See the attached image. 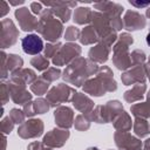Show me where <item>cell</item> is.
<instances>
[{
  "label": "cell",
  "instance_id": "21",
  "mask_svg": "<svg viewBox=\"0 0 150 150\" xmlns=\"http://www.w3.org/2000/svg\"><path fill=\"white\" fill-rule=\"evenodd\" d=\"M95 8L103 12V14H105L109 18V20L120 18L122 11L124 9L122 6H120L117 4H112V2H97V4H95Z\"/></svg>",
  "mask_w": 150,
  "mask_h": 150
},
{
  "label": "cell",
  "instance_id": "50",
  "mask_svg": "<svg viewBox=\"0 0 150 150\" xmlns=\"http://www.w3.org/2000/svg\"><path fill=\"white\" fill-rule=\"evenodd\" d=\"M149 62H150V59H149Z\"/></svg>",
  "mask_w": 150,
  "mask_h": 150
},
{
  "label": "cell",
  "instance_id": "34",
  "mask_svg": "<svg viewBox=\"0 0 150 150\" xmlns=\"http://www.w3.org/2000/svg\"><path fill=\"white\" fill-rule=\"evenodd\" d=\"M130 56H131V63L135 64V66H139V64H142L143 61L145 60V54H144L142 50H139V49L134 50V52L131 53Z\"/></svg>",
  "mask_w": 150,
  "mask_h": 150
},
{
  "label": "cell",
  "instance_id": "38",
  "mask_svg": "<svg viewBox=\"0 0 150 150\" xmlns=\"http://www.w3.org/2000/svg\"><path fill=\"white\" fill-rule=\"evenodd\" d=\"M13 127H14V122L11 120L9 116L2 118V121H1V130H2L4 135L5 134H9L13 130Z\"/></svg>",
  "mask_w": 150,
  "mask_h": 150
},
{
  "label": "cell",
  "instance_id": "30",
  "mask_svg": "<svg viewBox=\"0 0 150 150\" xmlns=\"http://www.w3.org/2000/svg\"><path fill=\"white\" fill-rule=\"evenodd\" d=\"M30 64L34 66L38 70H45V69H48V66H49V61L46 56H42V55H38L35 57H33L30 60Z\"/></svg>",
  "mask_w": 150,
  "mask_h": 150
},
{
  "label": "cell",
  "instance_id": "15",
  "mask_svg": "<svg viewBox=\"0 0 150 150\" xmlns=\"http://www.w3.org/2000/svg\"><path fill=\"white\" fill-rule=\"evenodd\" d=\"M23 61L20 56L15 55V54H11V55H6L4 52H2V73H1V77L2 80H5L7 77V71L11 74L18 71L21 69V66H22Z\"/></svg>",
  "mask_w": 150,
  "mask_h": 150
},
{
  "label": "cell",
  "instance_id": "7",
  "mask_svg": "<svg viewBox=\"0 0 150 150\" xmlns=\"http://www.w3.org/2000/svg\"><path fill=\"white\" fill-rule=\"evenodd\" d=\"M81 54L80 46L75 43H66L64 46H61L56 55L53 57V63L55 66H62L64 63H68L70 61H74L79 55Z\"/></svg>",
  "mask_w": 150,
  "mask_h": 150
},
{
  "label": "cell",
  "instance_id": "12",
  "mask_svg": "<svg viewBox=\"0 0 150 150\" xmlns=\"http://www.w3.org/2000/svg\"><path fill=\"white\" fill-rule=\"evenodd\" d=\"M22 50L28 55H38L43 49L42 39L38 34H28L21 40Z\"/></svg>",
  "mask_w": 150,
  "mask_h": 150
},
{
  "label": "cell",
  "instance_id": "28",
  "mask_svg": "<svg viewBox=\"0 0 150 150\" xmlns=\"http://www.w3.org/2000/svg\"><path fill=\"white\" fill-rule=\"evenodd\" d=\"M130 110L136 117H141V118L150 117V103H148V102L134 104V105H131Z\"/></svg>",
  "mask_w": 150,
  "mask_h": 150
},
{
  "label": "cell",
  "instance_id": "24",
  "mask_svg": "<svg viewBox=\"0 0 150 150\" xmlns=\"http://www.w3.org/2000/svg\"><path fill=\"white\" fill-rule=\"evenodd\" d=\"M112 122H114V127L116 128L117 131H129L132 125L130 116L124 111H122Z\"/></svg>",
  "mask_w": 150,
  "mask_h": 150
},
{
  "label": "cell",
  "instance_id": "3",
  "mask_svg": "<svg viewBox=\"0 0 150 150\" xmlns=\"http://www.w3.org/2000/svg\"><path fill=\"white\" fill-rule=\"evenodd\" d=\"M62 22L54 16L50 9H43L40 14V20L38 25V32L48 41L55 42L62 34Z\"/></svg>",
  "mask_w": 150,
  "mask_h": 150
},
{
  "label": "cell",
  "instance_id": "29",
  "mask_svg": "<svg viewBox=\"0 0 150 150\" xmlns=\"http://www.w3.org/2000/svg\"><path fill=\"white\" fill-rule=\"evenodd\" d=\"M48 87H49V83H48L46 80H43V79L41 77V79L34 81V82L30 84V90H32L34 94H36V95L40 96V95H43V94L47 91Z\"/></svg>",
  "mask_w": 150,
  "mask_h": 150
},
{
  "label": "cell",
  "instance_id": "10",
  "mask_svg": "<svg viewBox=\"0 0 150 150\" xmlns=\"http://www.w3.org/2000/svg\"><path fill=\"white\" fill-rule=\"evenodd\" d=\"M43 123L41 120H28L20 124L18 129V135L21 138H34L42 134Z\"/></svg>",
  "mask_w": 150,
  "mask_h": 150
},
{
  "label": "cell",
  "instance_id": "16",
  "mask_svg": "<svg viewBox=\"0 0 150 150\" xmlns=\"http://www.w3.org/2000/svg\"><path fill=\"white\" fill-rule=\"evenodd\" d=\"M146 21L144 16L135 11H128L123 18V26L128 30H138L144 28Z\"/></svg>",
  "mask_w": 150,
  "mask_h": 150
},
{
  "label": "cell",
  "instance_id": "5",
  "mask_svg": "<svg viewBox=\"0 0 150 150\" xmlns=\"http://www.w3.org/2000/svg\"><path fill=\"white\" fill-rule=\"evenodd\" d=\"M123 111L122 104L118 101H109L105 105H98L90 114V120L97 123H108L114 121Z\"/></svg>",
  "mask_w": 150,
  "mask_h": 150
},
{
  "label": "cell",
  "instance_id": "41",
  "mask_svg": "<svg viewBox=\"0 0 150 150\" xmlns=\"http://www.w3.org/2000/svg\"><path fill=\"white\" fill-rule=\"evenodd\" d=\"M23 112L26 114V116H33L35 115V109H34V104L33 102H28L23 105Z\"/></svg>",
  "mask_w": 150,
  "mask_h": 150
},
{
  "label": "cell",
  "instance_id": "11",
  "mask_svg": "<svg viewBox=\"0 0 150 150\" xmlns=\"http://www.w3.org/2000/svg\"><path fill=\"white\" fill-rule=\"evenodd\" d=\"M15 18L19 21V25L21 27L22 30L25 32H30L34 29H38V25H39V20L30 14V12L28 11V8L22 7L15 11Z\"/></svg>",
  "mask_w": 150,
  "mask_h": 150
},
{
  "label": "cell",
  "instance_id": "48",
  "mask_svg": "<svg viewBox=\"0 0 150 150\" xmlns=\"http://www.w3.org/2000/svg\"><path fill=\"white\" fill-rule=\"evenodd\" d=\"M148 103H150V91H149V94H148Z\"/></svg>",
  "mask_w": 150,
  "mask_h": 150
},
{
  "label": "cell",
  "instance_id": "42",
  "mask_svg": "<svg viewBox=\"0 0 150 150\" xmlns=\"http://www.w3.org/2000/svg\"><path fill=\"white\" fill-rule=\"evenodd\" d=\"M30 9L34 14H41L42 13V4L41 2H32L30 4Z\"/></svg>",
  "mask_w": 150,
  "mask_h": 150
},
{
  "label": "cell",
  "instance_id": "14",
  "mask_svg": "<svg viewBox=\"0 0 150 150\" xmlns=\"http://www.w3.org/2000/svg\"><path fill=\"white\" fill-rule=\"evenodd\" d=\"M68 137H69V131L68 130H66V129H53L43 137V143L49 148H60L66 143Z\"/></svg>",
  "mask_w": 150,
  "mask_h": 150
},
{
  "label": "cell",
  "instance_id": "32",
  "mask_svg": "<svg viewBox=\"0 0 150 150\" xmlns=\"http://www.w3.org/2000/svg\"><path fill=\"white\" fill-rule=\"evenodd\" d=\"M60 74H61V71H60L57 68H48V69L43 73L42 79H43V80H46L47 82H52V81H54V80L59 79Z\"/></svg>",
  "mask_w": 150,
  "mask_h": 150
},
{
  "label": "cell",
  "instance_id": "31",
  "mask_svg": "<svg viewBox=\"0 0 150 150\" xmlns=\"http://www.w3.org/2000/svg\"><path fill=\"white\" fill-rule=\"evenodd\" d=\"M34 104V109H35V112L36 114H43L46 112L48 109H49V102L47 100H43V98H39L36 100L35 102H33Z\"/></svg>",
  "mask_w": 150,
  "mask_h": 150
},
{
  "label": "cell",
  "instance_id": "39",
  "mask_svg": "<svg viewBox=\"0 0 150 150\" xmlns=\"http://www.w3.org/2000/svg\"><path fill=\"white\" fill-rule=\"evenodd\" d=\"M28 150H52V148L47 146L43 142L40 143V142H33L28 145Z\"/></svg>",
  "mask_w": 150,
  "mask_h": 150
},
{
  "label": "cell",
  "instance_id": "4",
  "mask_svg": "<svg viewBox=\"0 0 150 150\" xmlns=\"http://www.w3.org/2000/svg\"><path fill=\"white\" fill-rule=\"evenodd\" d=\"M134 42L132 38L124 33L120 36L118 42L114 46V56H112V61L115 63V66L118 69H128L129 67L132 66L131 63V56L128 53V47Z\"/></svg>",
  "mask_w": 150,
  "mask_h": 150
},
{
  "label": "cell",
  "instance_id": "1",
  "mask_svg": "<svg viewBox=\"0 0 150 150\" xmlns=\"http://www.w3.org/2000/svg\"><path fill=\"white\" fill-rule=\"evenodd\" d=\"M98 70L96 63H94L90 60L83 59V57H77L63 71V79L76 86L80 87L84 84L89 77Z\"/></svg>",
  "mask_w": 150,
  "mask_h": 150
},
{
  "label": "cell",
  "instance_id": "40",
  "mask_svg": "<svg viewBox=\"0 0 150 150\" xmlns=\"http://www.w3.org/2000/svg\"><path fill=\"white\" fill-rule=\"evenodd\" d=\"M1 98H2V104H6V102L9 100V90H8V86L6 83H2L1 86Z\"/></svg>",
  "mask_w": 150,
  "mask_h": 150
},
{
  "label": "cell",
  "instance_id": "35",
  "mask_svg": "<svg viewBox=\"0 0 150 150\" xmlns=\"http://www.w3.org/2000/svg\"><path fill=\"white\" fill-rule=\"evenodd\" d=\"M75 128L79 130H87L89 128V120L84 115H79L75 118Z\"/></svg>",
  "mask_w": 150,
  "mask_h": 150
},
{
  "label": "cell",
  "instance_id": "9",
  "mask_svg": "<svg viewBox=\"0 0 150 150\" xmlns=\"http://www.w3.org/2000/svg\"><path fill=\"white\" fill-rule=\"evenodd\" d=\"M19 30L14 26L13 21L9 19H4L1 21V47L7 48L16 42Z\"/></svg>",
  "mask_w": 150,
  "mask_h": 150
},
{
  "label": "cell",
  "instance_id": "43",
  "mask_svg": "<svg viewBox=\"0 0 150 150\" xmlns=\"http://www.w3.org/2000/svg\"><path fill=\"white\" fill-rule=\"evenodd\" d=\"M130 2V5H132V6H135L136 8H142V7H146V6H149L150 5V1H145V2H137V1H129Z\"/></svg>",
  "mask_w": 150,
  "mask_h": 150
},
{
  "label": "cell",
  "instance_id": "49",
  "mask_svg": "<svg viewBox=\"0 0 150 150\" xmlns=\"http://www.w3.org/2000/svg\"><path fill=\"white\" fill-rule=\"evenodd\" d=\"M88 150H98V149H97V148H89Z\"/></svg>",
  "mask_w": 150,
  "mask_h": 150
},
{
  "label": "cell",
  "instance_id": "27",
  "mask_svg": "<svg viewBox=\"0 0 150 150\" xmlns=\"http://www.w3.org/2000/svg\"><path fill=\"white\" fill-rule=\"evenodd\" d=\"M134 131L137 136L139 137H145L150 132V124L141 117H136L135 123H134Z\"/></svg>",
  "mask_w": 150,
  "mask_h": 150
},
{
  "label": "cell",
  "instance_id": "13",
  "mask_svg": "<svg viewBox=\"0 0 150 150\" xmlns=\"http://www.w3.org/2000/svg\"><path fill=\"white\" fill-rule=\"evenodd\" d=\"M8 90H9V95L13 100L14 103L16 104H26L30 101L32 98V94H29L26 89V86L23 84H19L15 83L13 81L8 82Z\"/></svg>",
  "mask_w": 150,
  "mask_h": 150
},
{
  "label": "cell",
  "instance_id": "18",
  "mask_svg": "<svg viewBox=\"0 0 150 150\" xmlns=\"http://www.w3.org/2000/svg\"><path fill=\"white\" fill-rule=\"evenodd\" d=\"M56 124L62 129H68L73 125L74 112L68 107H59L54 112Z\"/></svg>",
  "mask_w": 150,
  "mask_h": 150
},
{
  "label": "cell",
  "instance_id": "47",
  "mask_svg": "<svg viewBox=\"0 0 150 150\" xmlns=\"http://www.w3.org/2000/svg\"><path fill=\"white\" fill-rule=\"evenodd\" d=\"M146 16H148V18H150V8L146 11Z\"/></svg>",
  "mask_w": 150,
  "mask_h": 150
},
{
  "label": "cell",
  "instance_id": "8",
  "mask_svg": "<svg viewBox=\"0 0 150 150\" xmlns=\"http://www.w3.org/2000/svg\"><path fill=\"white\" fill-rule=\"evenodd\" d=\"M115 143L120 150H142V142L128 131H117L115 134Z\"/></svg>",
  "mask_w": 150,
  "mask_h": 150
},
{
  "label": "cell",
  "instance_id": "37",
  "mask_svg": "<svg viewBox=\"0 0 150 150\" xmlns=\"http://www.w3.org/2000/svg\"><path fill=\"white\" fill-rule=\"evenodd\" d=\"M61 48V45L60 43H49L47 45V47L45 48V56L48 59V57H54L56 55V53L59 52V49Z\"/></svg>",
  "mask_w": 150,
  "mask_h": 150
},
{
  "label": "cell",
  "instance_id": "6",
  "mask_svg": "<svg viewBox=\"0 0 150 150\" xmlns=\"http://www.w3.org/2000/svg\"><path fill=\"white\" fill-rule=\"evenodd\" d=\"M74 90L64 84V83H60L55 87H53L49 93L47 94V101L49 102L50 105H59L63 102H67L71 98V95H74Z\"/></svg>",
  "mask_w": 150,
  "mask_h": 150
},
{
  "label": "cell",
  "instance_id": "20",
  "mask_svg": "<svg viewBox=\"0 0 150 150\" xmlns=\"http://www.w3.org/2000/svg\"><path fill=\"white\" fill-rule=\"evenodd\" d=\"M73 102L77 110H80L82 114H90L94 108V103L90 98H88L82 93H75L73 95Z\"/></svg>",
  "mask_w": 150,
  "mask_h": 150
},
{
  "label": "cell",
  "instance_id": "26",
  "mask_svg": "<svg viewBox=\"0 0 150 150\" xmlns=\"http://www.w3.org/2000/svg\"><path fill=\"white\" fill-rule=\"evenodd\" d=\"M80 41H81V43H83V45H90V43H94V42L100 41V38H98V35H97L95 28H94L93 26H88V27H86V28L81 32Z\"/></svg>",
  "mask_w": 150,
  "mask_h": 150
},
{
  "label": "cell",
  "instance_id": "33",
  "mask_svg": "<svg viewBox=\"0 0 150 150\" xmlns=\"http://www.w3.org/2000/svg\"><path fill=\"white\" fill-rule=\"evenodd\" d=\"M8 116L11 117V120H12L14 123H18V124H22V123H23V120H25V116H26V114H25L23 111L19 110V109H12Z\"/></svg>",
  "mask_w": 150,
  "mask_h": 150
},
{
  "label": "cell",
  "instance_id": "23",
  "mask_svg": "<svg viewBox=\"0 0 150 150\" xmlns=\"http://www.w3.org/2000/svg\"><path fill=\"white\" fill-rule=\"evenodd\" d=\"M146 87L144 83H138L136 84L132 89L125 91L124 94V100L129 103H134L135 101H139L143 98V95H144V91H145Z\"/></svg>",
  "mask_w": 150,
  "mask_h": 150
},
{
  "label": "cell",
  "instance_id": "36",
  "mask_svg": "<svg viewBox=\"0 0 150 150\" xmlns=\"http://www.w3.org/2000/svg\"><path fill=\"white\" fill-rule=\"evenodd\" d=\"M80 30L77 27H74V26H70L67 28L66 33H64V39L66 40H69V41H73V40H76V39H80Z\"/></svg>",
  "mask_w": 150,
  "mask_h": 150
},
{
  "label": "cell",
  "instance_id": "22",
  "mask_svg": "<svg viewBox=\"0 0 150 150\" xmlns=\"http://www.w3.org/2000/svg\"><path fill=\"white\" fill-rule=\"evenodd\" d=\"M11 81L19 83V84H30L34 81H36V76L35 73L30 69H20L13 74H11Z\"/></svg>",
  "mask_w": 150,
  "mask_h": 150
},
{
  "label": "cell",
  "instance_id": "25",
  "mask_svg": "<svg viewBox=\"0 0 150 150\" xmlns=\"http://www.w3.org/2000/svg\"><path fill=\"white\" fill-rule=\"evenodd\" d=\"M93 18V12L88 7H80L75 9L74 13V21L79 25H84L91 21Z\"/></svg>",
  "mask_w": 150,
  "mask_h": 150
},
{
  "label": "cell",
  "instance_id": "17",
  "mask_svg": "<svg viewBox=\"0 0 150 150\" xmlns=\"http://www.w3.org/2000/svg\"><path fill=\"white\" fill-rule=\"evenodd\" d=\"M145 67H143V64L136 66L135 68L130 69L129 71H125L122 75V81L125 86H130V84H138V83H144L145 80Z\"/></svg>",
  "mask_w": 150,
  "mask_h": 150
},
{
  "label": "cell",
  "instance_id": "2",
  "mask_svg": "<svg viewBox=\"0 0 150 150\" xmlns=\"http://www.w3.org/2000/svg\"><path fill=\"white\" fill-rule=\"evenodd\" d=\"M117 86L112 77V71L108 67H101L96 71V76L94 79L88 80L84 83V91L94 95V96H102L108 91L116 90Z\"/></svg>",
  "mask_w": 150,
  "mask_h": 150
},
{
  "label": "cell",
  "instance_id": "19",
  "mask_svg": "<svg viewBox=\"0 0 150 150\" xmlns=\"http://www.w3.org/2000/svg\"><path fill=\"white\" fill-rule=\"evenodd\" d=\"M109 47L105 43L100 42L97 46L93 47L89 50V60L93 61L94 63H103L108 60L109 55Z\"/></svg>",
  "mask_w": 150,
  "mask_h": 150
},
{
  "label": "cell",
  "instance_id": "45",
  "mask_svg": "<svg viewBox=\"0 0 150 150\" xmlns=\"http://www.w3.org/2000/svg\"><path fill=\"white\" fill-rule=\"evenodd\" d=\"M145 73H146V75H149V79H150V62H148L145 64Z\"/></svg>",
  "mask_w": 150,
  "mask_h": 150
},
{
  "label": "cell",
  "instance_id": "44",
  "mask_svg": "<svg viewBox=\"0 0 150 150\" xmlns=\"http://www.w3.org/2000/svg\"><path fill=\"white\" fill-rule=\"evenodd\" d=\"M1 6H2V9H1V13H0V15H1V16H5V15L8 13V9H9V7L7 6V2H6V1H1Z\"/></svg>",
  "mask_w": 150,
  "mask_h": 150
},
{
  "label": "cell",
  "instance_id": "46",
  "mask_svg": "<svg viewBox=\"0 0 150 150\" xmlns=\"http://www.w3.org/2000/svg\"><path fill=\"white\" fill-rule=\"evenodd\" d=\"M146 43H148V46L150 47V30H149V33L146 34Z\"/></svg>",
  "mask_w": 150,
  "mask_h": 150
}]
</instances>
